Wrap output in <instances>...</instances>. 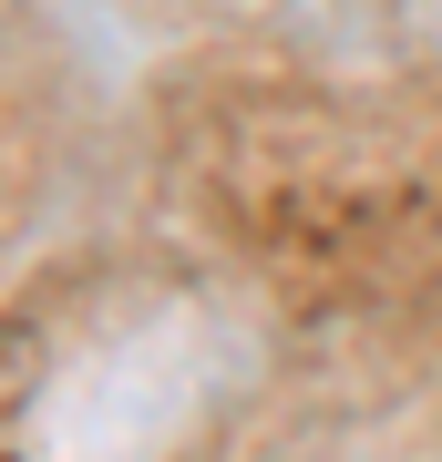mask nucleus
I'll return each mask as SVG.
<instances>
[]
</instances>
